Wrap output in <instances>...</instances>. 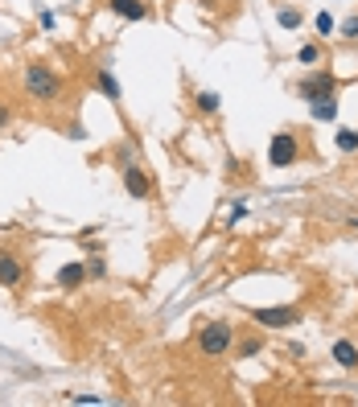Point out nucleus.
<instances>
[{"instance_id":"nucleus-21","label":"nucleus","mask_w":358,"mask_h":407,"mask_svg":"<svg viewBox=\"0 0 358 407\" xmlns=\"http://www.w3.org/2000/svg\"><path fill=\"white\" fill-rule=\"evenodd\" d=\"M4 124H8V107H0V128H4Z\"/></svg>"},{"instance_id":"nucleus-15","label":"nucleus","mask_w":358,"mask_h":407,"mask_svg":"<svg viewBox=\"0 0 358 407\" xmlns=\"http://www.w3.org/2000/svg\"><path fill=\"white\" fill-rule=\"evenodd\" d=\"M198 111L215 115V111H219V95H215V90H202V95H198Z\"/></svg>"},{"instance_id":"nucleus-3","label":"nucleus","mask_w":358,"mask_h":407,"mask_svg":"<svg viewBox=\"0 0 358 407\" xmlns=\"http://www.w3.org/2000/svg\"><path fill=\"white\" fill-rule=\"evenodd\" d=\"M268 161L272 169H288V165H297L301 161V140L293 132H276L268 144Z\"/></svg>"},{"instance_id":"nucleus-11","label":"nucleus","mask_w":358,"mask_h":407,"mask_svg":"<svg viewBox=\"0 0 358 407\" xmlns=\"http://www.w3.org/2000/svg\"><path fill=\"white\" fill-rule=\"evenodd\" d=\"M309 107H313V120H334V115H338V99H334V95L317 99V103H309Z\"/></svg>"},{"instance_id":"nucleus-20","label":"nucleus","mask_w":358,"mask_h":407,"mask_svg":"<svg viewBox=\"0 0 358 407\" xmlns=\"http://www.w3.org/2000/svg\"><path fill=\"white\" fill-rule=\"evenodd\" d=\"M317 58H321V54H317V45H301V54H297V62H301V66H313Z\"/></svg>"},{"instance_id":"nucleus-16","label":"nucleus","mask_w":358,"mask_h":407,"mask_svg":"<svg viewBox=\"0 0 358 407\" xmlns=\"http://www.w3.org/2000/svg\"><path fill=\"white\" fill-rule=\"evenodd\" d=\"M260 350H264V337H247V342L239 346V354H235V358H256Z\"/></svg>"},{"instance_id":"nucleus-5","label":"nucleus","mask_w":358,"mask_h":407,"mask_svg":"<svg viewBox=\"0 0 358 407\" xmlns=\"http://www.w3.org/2000/svg\"><path fill=\"white\" fill-rule=\"evenodd\" d=\"M256 325H268V329H288V325H301V309L293 305H276V309H251Z\"/></svg>"},{"instance_id":"nucleus-8","label":"nucleus","mask_w":358,"mask_h":407,"mask_svg":"<svg viewBox=\"0 0 358 407\" xmlns=\"http://www.w3.org/2000/svg\"><path fill=\"white\" fill-rule=\"evenodd\" d=\"M21 276H25V268H21V260L17 255H8V251H0V284H21Z\"/></svg>"},{"instance_id":"nucleus-1","label":"nucleus","mask_w":358,"mask_h":407,"mask_svg":"<svg viewBox=\"0 0 358 407\" xmlns=\"http://www.w3.org/2000/svg\"><path fill=\"white\" fill-rule=\"evenodd\" d=\"M21 83H25V95H29L33 103H54V99H62V79H58L45 62H29L25 74H21Z\"/></svg>"},{"instance_id":"nucleus-4","label":"nucleus","mask_w":358,"mask_h":407,"mask_svg":"<svg viewBox=\"0 0 358 407\" xmlns=\"http://www.w3.org/2000/svg\"><path fill=\"white\" fill-rule=\"evenodd\" d=\"M338 90V79L329 74V70H309L301 83H297V95L305 99V103H317V99H325V95H334Z\"/></svg>"},{"instance_id":"nucleus-9","label":"nucleus","mask_w":358,"mask_h":407,"mask_svg":"<svg viewBox=\"0 0 358 407\" xmlns=\"http://www.w3.org/2000/svg\"><path fill=\"white\" fill-rule=\"evenodd\" d=\"M107 4H111L116 17H128V21H144V17H148L144 0H107Z\"/></svg>"},{"instance_id":"nucleus-10","label":"nucleus","mask_w":358,"mask_h":407,"mask_svg":"<svg viewBox=\"0 0 358 407\" xmlns=\"http://www.w3.org/2000/svg\"><path fill=\"white\" fill-rule=\"evenodd\" d=\"M334 362H338L342 370H358V346L355 342H346V337L334 342Z\"/></svg>"},{"instance_id":"nucleus-19","label":"nucleus","mask_w":358,"mask_h":407,"mask_svg":"<svg viewBox=\"0 0 358 407\" xmlns=\"http://www.w3.org/2000/svg\"><path fill=\"white\" fill-rule=\"evenodd\" d=\"M107 276V264L103 260H87V280H103Z\"/></svg>"},{"instance_id":"nucleus-17","label":"nucleus","mask_w":358,"mask_h":407,"mask_svg":"<svg viewBox=\"0 0 358 407\" xmlns=\"http://www.w3.org/2000/svg\"><path fill=\"white\" fill-rule=\"evenodd\" d=\"M338 148H342V152H355L358 148V132L355 128H342V132H338Z\"/></svg>"},{"instance_id":"nucleus-13","label":"nucleus","mask_w":358,"mask_h":407,"mask_svg":"<svg viewBox=\"0 0 358 407\" xmlns=\"http://www.w3.org/2000/svg\"><path fill=\"white\" fill-rule=\"evenodd\" d=\"M276 21H280V29H301V13L297 8H280Z\"/></svg>"},{"instance_id":"nucleus-6","label":"nucleus","mask_w":358,"mask_h":407,"mask_svg":"<svg viewBox=\"0 0 358 407\" xmlns=\"http://www.w3.org/2000/svg\"><path fill=\"white\" fill-rule=\"evenodd\" d=\"M124 189H128V198H136V202H144L153 193V185L144 177V169L132 161V152H124Z\"/></svg>"},{"instance_id":"nucleus-18","label":"nucleus","mask_w":358,"mask_h":407,"mask_svg":"<svg viewBox=\"0 0 358 407\" xmlns=\"http://www.w3.org/2000/svg\"><path fill=\"white\" fill-rule=\"evenodd\" d=\"M338 33H342L346 42H355V38H358V17H346V21L338 25Z\"/></svg>"},{"instance_id":"nucleus-14","label":"nucleus","mask_w":358,"mask_h":407,"mask_svg":"<svg viewBox=\"0 0 358 407\" xmlns=\"http://www.w3.org/2000/svg\"><path fill=\"white\" fill-rule=\"evenodd\" d=\"M313 29H317V33H321V38H329V33H338V21H334V17H329V13H317Z\"/></svg>"},{"instance_id":"nucleus-2","label":"nucleus","mask_w":358,"mask_h":407,"mask_svg":"<svg viewBox=\"0 0 358 407\" xmlns=\"http://www.w3.org/2000/svg\"><path fill=\"white\" fill-rule=\"evenodd\" d=\"M231 346H235V329H231L226 321H210V325L198 333V350H202V358H226Z\"/></svg>"},{"instance_id":"nucleus-7","label":"nucleus","mask_w":358,"mask_h":407,"mask_svg":"<svg viewBox=\"0 0 358 407\" xmlns=\"http://www.w3.org/2000/svg\"><path fill=\"white\" fill-rule=\"evenodd\" d=\"M83 280H87V264H62L58 268V276H54V284L58 288H66V292H75V288H83Z\"/></svg>"},{"instance_id":"nucleus-12","label":"nucleus","mask_w":358,"mask_h":407,"mask_svg":"<svg viewBox=\"0 0 358 407\" xmlns=\"http://www.w3.org/2000/svg\"><path fill=\"white\" fill-rule=\"evenodd\" d=\"M99 90H103L111 103L120 99V83H116V74H111V70H99Z\"/></svg>"}]
</instances>
